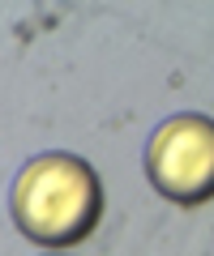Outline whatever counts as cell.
I'll return each mask as SVG.
<instances>
[{"label": "cell", "instance_id": "cell-1", "mask_svg": "<svg viewBox=\"0 0 214 256\" xmlns=\"http://www.w3.org/2000/svg\"><path fill=\"white\" fill-rule=\"evenodd\" d=\"M9 210L26 239L43 248H73L90 239L103 218V180L86 158L47 150L18 171Z\"/></svg>", "mask_w": 214, "mask_h": 256}, {"label": "cell", "instance_id": "cell-2", "mask_svg": "<svg viewBox=\"0 0 214 256\" xmlns=\"http://www.w3.org/2000/svg\"><path fill=\"white\" fill-rule=\"evenodd\" d=\"M146 175L167 201L201 205L214 192V124L210 116H171L146 146Z\"/></svg>", "mask_w": 214, "mask_h": 256}]
</instances>
